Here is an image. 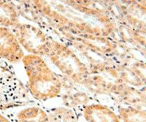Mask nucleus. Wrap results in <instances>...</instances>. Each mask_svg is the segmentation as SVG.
<instances>
[{"label":"nucleus","instance_id":"1","mask_svg":"<svg viewBox=\"0 0 146 122\" xmlns=\"http://www.w3.org/2000/svg\"><path fill=\"white\" fill-rule=\"evenodd\" d=\"M35 2L45 15L65 27L96 37L106 35L111 29L105 15L73 0H35Z\"/></svg>","mask_w":146,"mask_h":122},{"label":"nucleus","instance_id":"2","mask_svg":"<svg viewBox=\"0 0 146 122\" xmlns=\"http://www.w3.org/2000/svg\"><path fill=\"white\" fill-rule=\"evenodd\" d=\"M28 78V89L36 102H45L62 95L64 78L50 67L45 57L26 54L22 59Z\"/></svg>","mask_w":146,"mask_h":122},{"label":"nucleus","instance_id":"3","mask_svg":"<svg viewBox=\"0 0 146 122\" xmlns=\"http://www.w3.org/2000/svg\"><path fill=\"white\" fill-rule=\"evenodd\" d=\"M48 59L64 78L83 87L92 75L80 54L61 42L53 40Z\"/></svg>","mask_w":146,"mask_h":122},{"label":"nucleus","instance_id":"4","mask_svg":"<svg viewBox=\"0 0 146 122\" xmlns=\"http://www.w3.org/2000/svg\"><path fill=\"white\" fill-rule=\"evenodd\" d=\"M28 87L18 78L11 64L6 62L0 71V110L35 102Z\"/></svg>","mask_w":146,"mask_h":122},{"label":"nucleus","instance_id":"5","mask_svg":"<svg viewBox=\"0 0 146 122\" xmlns=\"http://www.w3.org/2000/svg\"><path fill=\"white\" fill-rule=\"evenodd\" d=\"M15 27L13 32L24 51L26 50L28 54L48 58L53 40L48 39L43 32L35 27L18 24Z\"/></svg>","mask_w":146,"mask_h":122},{"label":"nucleus","instance_id":"6","mask_svg":"<svg viewBox=\"0 0 146 122\" xmlns=\"http://www.w3.org/2000/svg\"><path fill=\"white\" fill-rule=\"evenodd\" d=\"M35 102L2 111L13 122H50L46 107Z\"/></svg>","mask_w":146,"mask_h":122},{"label":"nucleus","instance_id":"7","mask_svg":"<svg viewBox=\"0 0 146 122\" xmlns=\"http://www.w3.org/2000/svg\"><path fill=\"white\" fill-rule=\"evenodd\" d=\"M25 55L15 33L0 26V59L13 64L21 62Z\"/></svg>","mask_w":146,"mask_h":122},{"label":"nucleus","instance_id":"8","mask_svg":"<svg viewBox=\"0 0 146 122\" xmlns=\"http://www.w3.org/2000/svg\"><path fill=\"white\" fill-rule=\"evenodd\" d=\"M68 87L64 84V89L62 95L60 96L62 101V105L75 110L83 115V110L86 106L96 102L93 97L83 88L79 89L80 85L70 81Z\"/></svg>","mask_w":146,"mask_h":122},{"label":"nucleus","instance_id":"9","mask_svg":"<svg viewBox=\"0 0 146 122\" xmlns=\"http://www.w3.org/2000/svg\"><path fill=\"white\" fill-rule=\"evenodd\" d=\"M50 122H78L83 117L75 110L62 105L47 108Z\"/></svg>","mask_w":146,"mask_h":122},{"label":"nucleus","instance_id":"10","mask_svg":"<svg viewBox=\"0 0 146 122\" xmlns=\"http://www.w3.org/2000/svg\"><path fill=\"white\" fill-rule=\"evenodd\" d=\"M18 15L15 7L11 3L0 0V26L6 28L18 25Z\"/></svg>","mask_w":146,"mask_h":122},{"label":"nucleus","instance_id":"11","mask_svg":"<svg viewBox=\"0 0 146 122\" xmlns=\"http://www.w3.org/2000/svg\"><path fill=\"white\" fill-rule=\"evenodd\" d=\"M0 122H13L2 110H0Z\"/></svg>","mask_w":146,"mask_h":122},{"label":"nucleus","instance_id":"12","mask_svg":"<svg viewBox=\"0 0 146 122\" xmlns=\"http://www.w3.org/2000/svg\"><path fill=\"white\" fill-rule=\"evenodd\" d=\"M78 122H88L86 120H85V119L83 117H81V119H80V121Z\"/></svg>","mask_w":146,"mask_h":122}]
</instances>
